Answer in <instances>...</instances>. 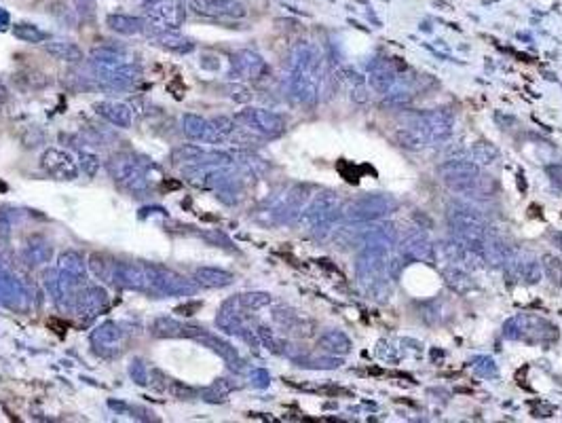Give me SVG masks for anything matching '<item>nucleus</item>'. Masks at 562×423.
<instances>
[{
	"label": "nucleus",
	"instance_id": "nucleus-1",
	"mask_svg": "<svg viewBox=\"0 0 562 423\" xmlns=\"http://www.w3.org/2000/svg\"><path fill=\"white\" fill-rule=\"evenodd\" d=\"M326 57L315 43L300 40L292 47L286 75V91L296 104H318L326 85Z\"/></svg>",
	"mask_w": 562,
	"mask_h": 423
},
{
	"label": "nucleus",
	"instance_id": "nucleus-2",
	"mask_svg": "<svg viewBox=\"0 0 562 423\" xmlns=\"http://www.w3.org/2000/svg\"><path fill=\"white\" fill-rule=\"evenodd\" d=\"M453 130L455 116L446 108H433L406 116L404 123L393 132V138L408 151H421L444 144L453 136Z\"/></svg>",
	"mask_w": 562,
	"mask_h": 423
},
{
	"label": "nucleus",
	"instance_id": "nucleus-3",
	"mask_svg": "<svg viewBox=\"0 0 562 423\" xmlns=\"http://www.w3.org/2000/svg\"><path fill=\"white\" fill-rule=\"evenodd\" d=\"M442 185L461 197L488 199L494 195V180L467 157H455L438 167Z\"/></svg>",
	"mask_w": 562,
	"mask_h": 423
},
{
	"label": "nucleus",
	"instance_id": "nucleus-4",
	"mask_svg": "<svg viewBox=\"0 0 562 423\" xmlns=\"http://www.w3.org/2000/svg\"><path fill=\"white\" fill-rule=\"evenodd\" d=\"M398 248V246H396ZM385 244L366 241L355 261V277L357 286L368 298H385L389 292V256L396 250Z\"/></svg>",
	"mask_w": 562,
	"mask_h": 423
},
{
	"label": "nucleus",
	"instance_id": "nucleus-5",
	"mask_svg": "<svg viewBox=\"0 0 562 423\" xmlns=\"http://www.w3.org/2000/svg\"><path fill=\"white\" fill-rule=\"evenodd\" d=\"M106 167L114 185L136 197H142L153 189L150 171L155 169V165L144 157H138L134 153H118L110 157Z\"/></svg>",
	"mask_w": 562,
	"mask_h": 423
},
{
	"label": "nucleus",
	"instance_id": "nucleus-6",
	"mask_svg": "<svg viewBox=\"0 0 562 423\" xmlns=\"http://www.w3.org/2000/svg\"><path fill=\"white\" fill-rule=\"evenodd\" d=\"M448 222L453 229V237L480 256L484 241L490 235V224L486 216L469 203L455 201L448 206Z\"/></svg>",
	"mask_w": 562,
	"mask_h": 423
},
{
	"label": "nucleus",
	"instance_id": "nucleus-7",
	"mask_svg": "<svg viewBox=\"0 0 562 423\" xmlns=\"http://www.w3.org/2000/svg\"><path fill=\"white\" fill-rule=\"evenodd\" d=\"M343 199L334 191H322L311 201H306L304 210L298 216V222L313 231L315 235H328L334 231V224L338 218H343Z\"/></svg>",
	"mask_w": 562,
	"mask_h": 423
},
{
	"label": "nucleus",
	"instance_id": "nucleus-8",
	"mask_svg": "<svg viewBox=\"0 0 562 423\" xmlns=\"http://www.w3.org/2000/svg\"><path fill=\"white\" fill-rule=\"evenodd\" d=\"M504 337L524 343H547L558 337V330L552 322L537 316H516L506 322Z\"/></svg>",
	"mask_w": 562,
	"mask_h": 423
},
{
	"label": "nucleus",
	"instance_id": "nucleus-9",
	"mask_svg": "<svg viewBox=\"0 0 562 423\" xmlns=\"http://www.w3.org/2000/svg\"><path fill=\"white\" fill-rule=\"evenodd\" d=\"M396 210V199H391L385 193H370L364 197L353 199L345 210H343V218H347L349 222H359V224H368L374 220H381L385 216H389Z\"/></svg>",
	"mask_w": 562,
	"mask_h": 423
},
{
	"label": "nucleus",
	"instance_id": "nucleus-10",
	"mask_svg": "<svg viewBox=\"0 0 562 423\" xmlns=\"http://www.w3.org/2000/svg\"><path fill=\"white\" fill-rule=\"evenodd\" d=\"M142 77V68L138 64H123V66H112V68H104V66H95L89 64V77H85L87 81L93 83V87H100L104 91H123L134 87Z\"/></svg>",
	"mask_w": 562,
	"mask_h": 423
},
{
	"label": "nucleus",
	"instance_id": "nucleus-11",
	"mask_svg": "<svg viewBox=\"0 0 562 423\" xmlns=\"http://www.w3.org/2000/svg\"><path fill=\"white\" fill-rule=\"evenodd\" d=\"M171 161L184 169L191 167H210V165H220V167H231L235 163V155L222 153V151H208L195 144H184L173 148Z\"/></svg>",
	"mask_w": 562,
	"mask_h": 423
},
{
	"label": "nucleus",
	"instance_id": "nucleus-12",
	"mask_svg": "<svg viewBox=\"0 0 562 423\" xmlns=\"http://www.w3.org/2000/svg\"><path fill=\"white\" fill-rule=\"evenodd\" d=\"M309 201V189L306 187H292L288 189L286 193L277 195L275 199H271L269 203V222H275V224H286V222H292V220H298L300 212L304 210Z\"/></svg>",
	"mask_w": 562,
	"mask_h": 423
},
{
	"label": "nucleus",
	"instance_id": "nucleus-13",
	"mask_svg": "<svg viewBox=\"0 0 562 423\" xmlns=\"http://www.w3.org/2000/svg\"><path fill=\"white\" fill-rule=\"evenodd\" d=\"M237 123H241L245 130L254 132L265 138H277L286 130V121L281 114L267 110V108H245L237 114Z\"/></svg>",
	"mask_w": 562,
	"mask_h": 423
},
{
	"label": "nucleus",
	"instance_id": "nucleus-14",
	"mask_svg": "<svg viewBox=\"0 0 562 423\" xmlns=\"http://www.w3.org/2000/svg\"><path fill=\"white\" fill-rule=\"evenodd\" d=\"M197 292V282L186 279L184 275L153 265V284H150V294L155 296H191Z\"/></svg>",
	"mask_w": 562,
	"mask_h": 423
},
{
	"label": "nucleus",
	"instance_id": "nucleus-15",
	"mask_svg": "<svg viewBox=\"0 0 562 423\" xmlns=\"http://www.w3.org/2000/svg\"><path fill=\"white\" fill-rule=\"evenodd\" d=\"M112 284L118 286V288H125V290H136V292L150 294L153 265H148V263H125V261H116Z\"/></svg>",
	"mask_w": 562,
	"mask_h": 423
},
{
	"label": "nucleus",
	"instance_id": "nucleus-16",
	"mask_svg": "<svg viewBox=\"0 0 562 423\" xmlns=\"http://www.w3.org/2000/svg\"><path fill=\"white\" fill-rule=\"evenodd\" d=\"M506 273L510 282L514 284H524V286H535L541 279V261L529 252V250H514L512 256L506 263Z\"/></svg>",
	"mask_w": 562,
	"mask_h": 423
},
{
	"label": "nucleus",
	"instance_id": "nucleus-17",
	"mask_svg": "<svg viewBox=\"0 0 562 423\" xmlns=\"http://www.w3.org/2000/svg\"><path fill=\"white\" fill-rule=\"evenodd\" d=\"M189 7L195 15L210 20H243L247 15V7L241 0H189Z\"/></svg>",
	"mask_w": 562,
	"mask_h": 423
},
{
	"label": "nucleus",
	"instance_id": "nucleus-18",
	"mask_svg": "<svg viewBox=\"0 0 562 423\" xmlns=\"http://www.w3.org/2000/svg\"><path fill=\"white\" fill-rule=\"evenodd\" d=\"M144 11L148 22L169 30H180L186 20L184 0H148Z\"/></svg>",
	"mask_w": 562,
	"mask_h": 423
},
{
	"label": "nucleus",
	"instance_id": "nucleus-19",
	"mask_svg": "<svg viewBox=\"0 0 562 423\" xmlns=\"http://www.w3.org/2000/svg\"><path fill=\"white\" fill-rule=\"evenodd\" d=\"M184 337H186V339H193V341L201 343L203 347H210L212 351H216V353L226 362L228 367H233V369H241V367H243V362H241L237 349H235L231 343H226L224 339H220V337L208 332L205 328H199V326H186V324H184Z\"/></svg>",
	"mask_w": 562,
	"mask_h": 423
},
{
	"label": "nucleus",
	"instance_id": "nucleus-20",
	"mask_svg": "<svg viewBox=\"0 0 562 423\" xmlns=\"http://www.w3.org/2000/svg\"><path fill=\"white\" fill-rule=\"evenodd\" d=\"M144 32L155 45H159L161 49H167V51H173V53H191L195 51V43L193 38L180 34L178 30H169V28H163V26H157L148 20H144Z\"/></svg>",
	"mask_w": 562,
	"mask_h": 423
},
{
	"label": "nucleus",
	"instance_id": "nucleus-21",
	"mask_svg": "<svg viewBox=\"0 0 562 423\" xmlns=\"http://www.w3.org/2000/svg\"><path fill=\"white\" fill-rule=\"evenodd\" d=\"M108 307V294L100 286H87L77 292L75 298V312L81 322H91L95 320L104 309Z\"/></svg>",
	"mask_w": 562,
	"mask_h": 423
},
{
	"label": "nucleus",
	"instance_id": "nucleus-22",
	"mask_svg": "<svg viewBox=\"0 0 562 423\" xmlns=\"http://www.w3.org/2000/svg\"><path fill=\"white\" fill-rule=\"evenodd\" d=\"M40 167L49 176L57 178V180H75V178H79L77 161L66 151H59V148L45 151L42 157H40Z\"/></svg>",
	"mask_w": 562,
	"mask_h": 423
},
{
	"label": "nucleus",
	"instance_id": "nucleus-23",
	"mask_svg": "<svg viewBox=\"0 0 562 423\" xmlns=\"http://www.w3.org/2000/svg\"><path fill=\"white\" fill-rule=\"evenodd\" d=\"M398 250L402 252V256L406 261H425V263H433V244L429 241V237L421 231H408L404 235V239L398 244Z\"/></svg>",
	"mask_w": 562,
	"mask_h": 423
},
{
	"label": "nucleus",
	"instance_id": "nucleus-24",
	"mask_svg": "<svg viewBox=\"0 0 562 423\" xmlns=\"http://www.w3.org/2000/svg\"><path fill=\"white\" fill-rule=\"evenodd\" d=\"M125 330L116 322H104L91 332V343L100 353L114 355L125 347Z\"/></svg>",
	"mask_w": 562,
	"mask_h": 423
},
{
	"label": "nucleus",
	"instance_id": "nucleus-25",
	"mask_svg": "<svg viewBox=\"0 0 562 423\" xmlns=\"http://www.w3.org/2000/svg\"><path fill=\"white\" fill-rule=\"evenodd\" d=\"M57 271H59V275L64 277L72 288L81 290L85 286L87 265H85L83 254H79L77 250H66V252L59 254V259H57Z\"/></svg>",
	"mask_w": 562,
	"mask_h": 423
},
{
	"label": "nucleus",
	"instance_id": "nucleus-26",
	"mask_svg": "<svg viewBox=\"0 0 562 423\" xmlns=\"http://www.w3.org/2000/svg\"><path fill=\"white\" fill-rule=\"evenodd\" d=\"M231 68L233 77L237 79H258L267 70V64L260 53L252 49H241L231 57Z\"/></svg>",
	"mask_w": 562,
	"mask_h": 423
},
{
	"label": "nucleus",
	"instance_id": "nucleus-27",
	"mask_svg": "<svg viewBox=\"0 0 562 423\" xmlns=\"http://www.w3.org/2000/svg\"><path fill=\"white\" fill-rule=\"evenodd\" d=\"M514 248L510 244H506L504 239H499L497 235H488V239L484 241V246L480 250V259L482 263H486L488 267H497V269H504L508 259L512 256Z\"/></svg>",
	"mask_w": 562,
	"mask_h": 423
},
{
	"label": "nucleus",
	"instance_id": "nucleus-28",
	"mask_svg": "<svg viewBox=\"0 0 562 423\" xmlns=\"http://www.w3.org/2000/svg\"><path fill=\"white\" fill-rule=\"evenodd\" d=\"M93 108H95V112L100 116H104L108 123H112L114 128L127 130L132 125V108L125 104V102L104 100V102H97Z\"/></svg>",
	"mask_w": 562,
	"mask_h": 423
},
{
	"label": "nucleus",
	"instance_id": "nucleus-29",
	"mask_svg": "<svg viewBox=\"0 0 562 423\" xmlns=\"http://www.w3.org/2000/svg\"><path fill=\"white\" fill-rule=\"evenodd\" d=\"M89 64L104 66V68H112V66L130 64V57H127V53H125V49L110 47V45H102V47L91 49V53H89Z\"/></svg>",
	"mask_w": 562,
	"mask_h": 423
},
{
	"label": "nucleus",
	"instance_id": "nucleus-30",
	"mask_svg": "<svg viewBox=\"0 0 562 423\" xmlns=\"http://www.w3.org/2000/svg\"><path fill=\"white\" fill-rule=\"evenodd\" d=\"M45 51L51 57L59 59V62H66V64H79L85 59L83 49L72 40H49L45 45Z\"/></svg>",
	"mask_w": 562,
	"mask_h": 423
},
{
	"label": "nucleus",
	"instance_id": "nucleus-31",
	"mask_svg": "<svg viewBox=\"0 0 562 423\" xmlns=\"http://www.w3.org/2000/svg\"><path fill=\"white\" fill-rule=\"evenodd\" d=\"M144 20L142 17H134V15H123V13H112L106 17V26L123 36H136L144 32Z\"/></svg>",
	"mask_w": 562,
	"mask_h": 423
},
{
	"label": "nucleus",
	"instance_id": "nucleus-32",
	"mask_svg": "<svg viewBox=\"0 0 562 423\" xmlns=\"http://www.w3.org/2000/svg\"><path fill=\"white\" fill-rule=\"evenodd\" d=\"M193 279L197 282V286H203V288H224V286H231L235 277L233 273L218 267H199Z\"/></svg>",
	"mask_w": 562,
	"mask_h": 423
},
{
	"label": "nucleus",
	"instance_id": "nucleus-33",
	"mask_svg": "<svg viewBox=\"0 0 562 423\" xmlns=\"http://www.w3.org/2000/svg\"><path fill=\"white\" fill-rule=\"evenodd\" d=\"M182 132L191 140L208 142L210 140V118H203L201 114H195V112H186L182 116Z\"/></svg>",
	"mask_w": 562,
	"mask_h": 423
},
{
	"label": "nucleus",
	"instance_id": "nucleus-34",
	"mask_svg": "<svg viewBox=\"0 0 562 423\" xmlns=\"http://www.w3.org/2000/svg\"><path fill=\"white\" fill-rule=\"evenodd\" d=\"M318 347L328 355H345L351 351V339L341 330H328L320 337Z\"/></svg>",
	"mask_w": 562,
	"mask_h": 423
},
{
	"label": "nucleus",
	"instance_id": "nucleus-35",
	"mask_svg": "<svg viewBox=\"0 0 562 423\" xmlns=\"http://www.w3.org/2000/svg\"><path fill=\"white\" fill-rule=\"evenodd\" d=\"M442 277H444V282H446L455 292H459V294H465V292H469V290L476 288V284H474L469 271L463 269V267H459V265H444V269H442Z\"/></svg>",
	"mask_w": 562,
	"mask_h": 423
},
{
	"label": "nucleus",
	"instance_id": "nucleus-36",
	"mask_svg": "<svg viewBox=\"0 0 562 423\" xmlns=\"http://www.w3.org/2000/svg\"><path fill=\"white\" fill-rule=\"evenodd\" d=\"M465 157L471 159L474 163H478L480 167H486V165H492L501 159V153H499V148L490 142H476L467 148Z\"/></svg>",
	"mask_w": 562,
	"mask_h": 423
},
{
	"label": "nucleus",
	"instance_id": "nucleus-37",
	"mask_svg": "<svg viewBox=\"0 0 562 423\" xmlns=\"http://www.w3.org/2000/svg\"><path fill=\"white\" fill-rule=\"evenodd\" d=\"M235 132V121L228 116H214L210 118V144L226 140Z\"/></svg>",
	"mask_w": 562,
	"mask_h": 423
},
{
	"label": "nucleus",
	"instance_id": "nucleus-38",
	"mask_svg": "<svg viewBox=\"0 0 562 423\" xmlns=\"http://www.w3.org/2000/svg\"><path fill=\"white\" fill-rule=\"evenodd\" d=\"M153 334L159 339H173V337H184V324L173 320V318H157L153 324Z\"/></svg>",
	"mask_w": 562,
	"mask_h": 423
},
{
	"label": "nucleus",
	"instance_id": "nucleus-39",
	"mask_svg": "<svg viewBox=\"0 0 562 423\" xmlns=\"http://www.w3.org/2000/svg\"><path fill=\"white\" fill-rule=\"evenodd\" d=\"M539 261H541V271L545 273V277H547L554 286L562 288V259H558L556 254L547 252V254H543Z\"/></svg>",
	"mask_w": 562,
	"mask_h": 423
},
{
	"label": "nucleus",
	"instance_id": "nucleus-40",
	"mask_svg": "<svg viewBox=\"0 0 562 423\" xmlns=\"http://www.w3.org/2000/svg\"><path fill=\"white\" fill-rule=\"evenodd\" d=\"M343 81L349 85V91H351L353 100H357V102H366V100H368V93H366V79H364L359 72H355L353 68H345V70H343Z\"/></svg>",
	"mask_w": 562,
	"mask_h": 423
},
{
	"label": "nucleus",
	"instance_id": "nucleus-41",
	"mask_svg": "<svg viewBox=\"0 0 562 423\" xmlns=\"http://www.w3.org/2000/svg\"><path fill=\"white\" fill-rule=\"evenodd\" d=\"M237 300H239L241 309H245V312H258V309L271 305V294L269 292H245Z\"/></svg>",
	"mask_w": 562,
	"mask_h": 423
},
{
	"label": "nucleus",
	"instance_id": "nucleus-42",
	"mask_svg": "<svg viewBox=\"0 0 562 423\" xmlns=\"http://www.w3.org/2000/svg\"><path fill=\"white\" fill-rule=\"evenodd\" d=\"M114 265H116V261H112V259H108V256H104V254H91V259H89V267H91V271H93L100 279H104V282H112Z\"/></svg>",
	"mask_w": 562,
	"mask_h": 423
},
{
	"label": "nucleus",
	"instance_id": "nucleus-43",
	"mask_svg": "<svg viewBox=\"0 0 562 423\" xmlns=\"http://www.w3.org/2000/svg\"><path fill=\"white\" fill-rule=\"evenodd\" d=\"M28 256L32 261V265H42L51 261V246L42 237H32L28 244Z\"/></svg>",
	"mask_w": 562,
	"mask_h": 423
},
{
	"label": "nucleus",
	"instance_id": "nucleus-44",
	"mask_svg": "<svg viewBox=\"0 0 562 423\" xmlns=\"http://www.w3.org/2000/svg\"><path fill=\"white\" fill-rule=\"evenodd\" d=\"M13 36L24 40V43H42V40H47V34L34 24H15Z\"/></svg>",
	"mask_w": 562,
	"mask_h": 423
},
{
	"label": "nucleus",
	"instance_id": "nucleus-45",
	"mask_svg": "<svg viewBox=\"0 0 562 423\" xmlns=\"http://www.w3.org/2000/svg\"><path fill=\"white\" fill-rule=\"evenodd\" d=\"M231 390H233V385L226 379H218L216 383H212L210 387H205L201 392V398L205 402H224Z\"/></svg>",
	"mask_w": 562,
	"mask_h": 423
},
{
	"label": "nucleus",
	"instance_id": "nucleus-46",
	"mask_svg": "<svg viewBox=\"0 0 562 423\" xmlns=\"http://www.w3.org/2000/svg\"><path fill=\"white\" fill-rule=\"evenodd\" d=\"M471 367H474V373H476L478 377H494V375H497V364H494V360L488 357V355H478V357H474Z\"/></svg>",
	"mask_w": 562,
	"mask_h": 423
},
{
	"label": "nucleus",
	"instance_id": "nucleus-47",
	"mask_svg": "<svg viewBox=\"0 0 562 423\" xmlns=\"http://www.w3.org/2000/svg\"><path fill=\"white\" fill-rule=\"evenodd\" d=\"M79 159H81V169H83V174L85 176H89V178H95L97 176V171H100V159L93 155V153H87V151H81V155H79Z\"/></svg>",
	"mask_w": 562,
	"mask_h": 423
},
{
	"label": "nucleus",
	"instance_id": "nucleus-48",
	"mask_svg": "<svg viewBox=\"0 0 562 423\" xmlns=\"http://www.w3.org/2000/svg\"><path fill=\"white\" fill-rule=\"evenodd\" d=\"M130 375L138 385H148V369L142 360H134L130 367Z\"/></svg>",
	"mask_w": 562,
	"mask_h": 423
},
{
	"label": "nucleus",
	"instance_id": "nucleus-49",
	"mask_svg": "<svg viewBox=\"0 0 562 423\" xmlns=\"http://www.w3.org/2000/svg\"><path fill=\"white\" fill-rule=\"evenodd\" d=\"M72 3H75L77 13L83 20H93L95 17V7H97L95 0H72Z\"/></svg>",
	"mask_w": 562,
	"mask_h": 423
},
{
	"label": "nucleus",
	"instance_id": "nucleus-50",
	"mask_svg": "<svg viewBox=\"0 0 562 423\" xmlns=\"http://www.w3.org/2000/svg\"><path fill=\"white\" fill-rule=\"evenodd\" d=\"M226 91H228V95H231L233 100H237V102H249V100H252V91H249L245 85H239V83L228 85Z\"/></svg>",
	"mask_w": 562,
	"mask_h": 423
},
{
	"label": "nucleus",
	"instance_id": "nucleus-51",
	"mask_svg": "<svg viewBox=\"0 0 562 423\" xmlns=\"http://www.w3.org/2000/svg\"><path fill=\"white\" fill-rule=\"evenodd\" d=\"M169 392H171L173 398H180V400H193L197 396V392L193 387H186L182 383H171V390Z\"/></svg>",
	"mask_w": 562,
	"mask_h": 423
},
{
	"label": "nucleus",
	"instance_id": "nucleus-52",
	"mask_svg": "<svg viewBox=\"0 0 562 423\" xmlns=\"http://www.w3.org/2000/svg\"><path fill=\"white\" fill-rule=\"evenodd\" d=\"M341 364V360L336 357H328V360H306L302 367H311V369H336Z\"/></svg>",
	"mask_w": 562,
	"mask_h": 423
},
{
	"label": "nucleus",
	"instance_id": "nucleus-53",
	"mask_svg": "<svg viewBox=\"0 0 562 423\" xmlns=\"http://www.w3.org/2000/svg\"><path fill=\"white\" fill-rule=\"evenodd\" d=\"M269 381H271V377H269L267 371H254V373H252V383H254L256 387H267Z\"/></svg>",
	"mask_w": 562,
	"mask_h": 423
},
{
	"label": "nucleus",
	"instance_id": "nucleus-54",
	"mask_svg": "<svg viewBox=\"0 0 562 423\" xmlns=\"http://www.w3.org/2000/svg\"><path fill=\"white\" fill-rule=\"evenodd\" d=\"M7 100H9V89L3 81H0V104H5Z\"/></svg>",
	"mask_w": 562,
	"mask_h": 423
},
{
	"label": "nucleus",
	"instance_id": "nucleus-55",
	"mask_svg": "<svg viewBox=\"0 0 562 423\" xmlns=\"http://www.w3.org/2000/svg\"><path fill=\"white\" fill-rule=\"evenodd\" d=\"M9 22H11V15L5 11V9H0V28H5V26H9Z\"/></svg>",
	"mask_w": 562,
	"mask_h": 423
},
{
	"label": "nucleus",
	"instance_id": "nucleus-56",
	"mask_svg": "<svg viewBox=\"0 0 562 423\" xmlns=\"http://www.w3.org/2000/svg\"><path fill=\"white\" fill-rule=\"evenodd\" d=\"M552 239H554V244H556L558 248H562V233H560V231H554V233H552Z\"/></svg>",
	"mask_w": 562,
	"mask_h": 423
}]
</instances>
